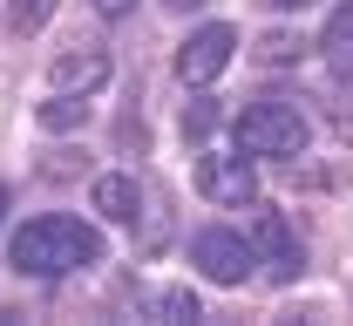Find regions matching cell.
Masks as SVG:
<instances>
[{
    "label": "cell",
    "mask_w": 353,
    "mask_h": 326,
    "mask_svg": "<svg viewBox=\"0 0 353 326\" xmlns=\"http://www.w3.org/2000/svg\"><path fill=\"white\" fill-rule=\"evenodd\" d=\"M231 136H238L245 156H306L312 123H306L299 102H245L238 123H231Z\"/></svg>",
    "instance_id": "obj_2"
},
{
    "label": "cell",
    "mask_w": 353,
    "mask_h": 326,
    "mask_svg": "<svg viewBox=\"0 0 353 326\" xmlns=\"http://www.w3.org/2000/svg\"><path fill=\"white\" fill-rule=\"evenodd\" d=\"M82 123H88V102L75 89H54L41 102V130H54V136H61V130H82Z\"/></svg>",
    "instance_id": "obj_9"
},
{
    "label": "cell",
    "mask_w": 353,
    "mask_h": 326,
    "mask_svg": "<svg viewBox=\"0 0 353 326\" xmlns=\"http://www.w3.org/2000/svg\"><path fill=\"white\" fill-rule=\"evenodd\" d=\"M211 123H218V109H211V102H197V109H183V136H204Z\"/></svg>",
    "instance_id": "obj_14"
},
{
    "label": "cell",
    "mask_w": 353,
    "mask_h": 326,
    "mask_svg": "<svg viewBox=\"0 0 353 326\" xmlns=\"http://www.w3.org/2000/svg\"><path fill=\"white\" fill-rule=\"evenodd\" d=\"M150 313H157V320H204V306H197L190 285H157V292H150Z\"/></svg>",
    "instance_id": "obj_10"
},
{
    "label": "cell",
    "mask_w": 353,
    "mask_h": 326,
    "mask_svg": "<svg viewBox=\"0 0 353 326\" xmlns=\"http://www.w3.org/2000/svg\"><path fill=\"white\" fill-rule=\"evenodd\" d=\"M197 190H204L211 204L245 211V204L259 197V170H252V156H245V150H238V156H204V163H197Z\"/></svg>",
    "instance_id": "obj_6"
},
{
    "label": "cell",
    "mask_w": 353,
    "mask_h": 326,
    "mask_svg": "<svg viewBox=\"0 0 353 326\" xmlns=\"http://www.w3.org/2000/svg\"><path fill=\"white\" fill-rule=\"evenodd\" d=\"M252 252H259L265 265H272V279H299V265H306V252H299V232L285 225V211H252Z\"/></svg>",
    "instance_id": "obj_5"
},
{
    "label": "cell",
    "mask_w": 353,
    "mask_h": 326,
    "mask_svg": "<svg viewBox=\"0 0 353 326\" xmlns=\"http://www.w3.org/2000/svg\"><path fill=\"white\" fill-rule=\"evenodd\" d=\"M319 41H326V48H347V41H353V0L333 7V21H326V34H319Z\"/></svg>",
    "instance_id": "obj_13"
},
{
    "label": "cell",
    "mask_w": 353,
    "mask_h": 326,
    "mask_svg": "<svg viewBox=\"0 0 353 326\" xmlns=\"http://www.w3.org/2000/svg\"><path fill=\"white\" fill-rule=\"evenodd\" d=\"M231 54H238V28H224V21L197 28L190 41L176 48V82H183V89H204V82H218L224 68H231Z\"/></svg>",
    "instance_id": "obj_4"
},
{
    "label": "cell",
    "mask_w": 353,
    "mask_h": 326,
    "mask_svg": "<svg viewBox=\"0 0 353 326\" xmlns=\"http://www.w3.org/2000/svg\"><path fill=\"white\" fill-rule=\"evenodd\" d=\"M88 204L109 218V225H136L143 218V190H136V177H123V170H109V177H95V190H88Z\"/></svg>",
    "instance_id": "obj_8"
},
{
    "label": "cell",
    "mask_w": 353,
    "mask_h": 326,
    "mask_svg": "<svg viewBox=\"0 0 353 326\" xmlns=\"http://www.w3.org/2000/svg\"><path fill=\"white\" fill-rule=\"evenodd\" d=\"M7 265L21 279H68V272H88L102 265V232L68 218V211H48V218H28L21 232L7 238Z\"/></svg>",
    "instance_id": "obj_1"
},
{
    "label": "cell",
    "mask_w": 353,
    "mask_h": 326,
    "mask_svg": "<svg viewBox=\"0 0 353 326\" xmlns=\"http://www.w3.org/2000/svg\"><path fill=\"white\" fill-rule=\"evenodd\" d=\"M0 218H7V190H0Z\"/></svg>",
    "instance_id": "obj_17"
},
{
    "label": "cell",
    "mask_w": 353,
    "mask_h": 326,
    "mask_svg": "<svg viewBox=\"0 0 353 326\" xmlns=\"http://www.w3.org/2000/svg\"><path fill=\"white\" fill-rule=\"evenodd\" d=\"M48 82H54V89H75V95H95L109 82V54H102V48H68V54H54Z\"/></svg>",
    "instance_id": "obj_7"
},
{
    "label": "cell",
    "mask_w": 353,
    "mask_h": 326,
    "mask_svg": "<svg viewBox=\"0 0 353 326\" xmlns=\"http://www.w3.org/2000/svg\"><path fill=\"white\" fill-rule=\"evenodd\" d=\"M190 265H197L211 285H245V279H252V265H259V252H252V238H245V232L204 225V232L190 238Z\"/></svg>",
    "instance_id": "obj_3"
},
{
    "label": "cell",
    "mask_w": 353,
    "mask_h": 326,
    "mask_svg": "<svg viewBox=\"0 0 353 326\" xmlns=\"http://www.w3.org/2000/svg\"><path fill=\"white\" fill-rule=\"evenodd\" d=\"M299 48H306L299 34H285V28H272V34L259 41V61H265V68H285V61H299Z\"/></svg>",
    "instance_id": "obj_11"
},
{
    "label": "cell",
    "mask_w": 353,
    "mask_h": 326,
    "mask_svg": "<svg viewBox=\"0 0 353 326\" xmlns=\"http://www.w3.org/2000/svg\"><path fill=\"white\" fill-rule=\"evenodd\" d=\"M130 7H136V0H95V14H102V21H123Z\"/></svg>",
    "instance_id": "obj_15"
},
{
    "label": "cell",
    "mask_w": 353,
    "mask_h": 326,
    "mask_svg": "<svg viewBox=\"0 0 353 326\" xmlns=\"http://www.w3.org/2000/svg\"><path fill=\"white\" fill-rule=\"evenodd\" d=\"M48 14H54V0H14V7H7L14 34H34V28H48Z\"/></svg>",
    "instance_id": "obj_12"
},
{
    "label": "cell",
    "mask_w": 353,
    "mask_h": 326,
    "mask_svg": "<svg viewBox=\"0 0 353 326\" xmlns=\"http://www.w3.org/2000/svg\"><path fill=\"white\" fill-rule=\"evenodd\" d=\"M272 7H306V0H272Z\"/></svg>",
    "instance_id": "obj_16"
}]
</instances>
